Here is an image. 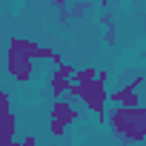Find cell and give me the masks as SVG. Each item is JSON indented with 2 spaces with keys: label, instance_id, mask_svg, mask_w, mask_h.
Listing matches in <instances>:
<instances>
[{
  "label": "cell",
  "instance_id": "obj_1",
  "mask_svg": "<svg viewBox=\"0 0 146 146\" xmlns=\"http://www.w3.org/2000/svg\"><path fill=\"white\" fill-rule=\"evenodd\" d=\"M9 49L23 52V54H26V57H32V60H52L54 66H57V63H63V60H60V54H57L54 49H49V46H37V43H32V40H26V37H12Z\"/></svg>",
  "mask_w": 146,
  "mask_h": 146
},
{
  "label": "cell",
  "instance_id": "obj_2",
  "mask_svg": "<svg viewBox=\"0 0 146 146\" xmlns=\"http://www.w3.org/2000/svg\"><path fill=\"white\" fill-rule=\"evenodd\" d=\"M49 117H52V135H63L72 120H78V109L72 106L69 100H54Z\"/></svg>",
  "mask_w": 146,
  "mask_h": 146
},
{
  "label": "cell",
  "instance_id": "obj_3",
  "mask_svg": "<svg viewBox=\"0 0 146 146\" xmlns=\"http://www.w3.org/2000/svg\"><path fill=\"white\" fill-rule=\"evenodd\" d=\"M32 57H26L23 52H15V49H9V57H6V69H9V75L15 78V80H20V83H29L32 80Z\"/></svg>",
  "mask_w": 146,
  "mask_h": 146
},
{
  "label": "cell",
  "instance_id": "obj_4",
  "mask_svg": "<svg viewBox=\"0 0 146 146\" xmlns=\"http://www.w3.org/2000/svg\"><path fill=\"white\" fill-rule=\"evenodd\" d=\"M49 89H52V98L54 100H63V95L72 89V80L69 78H60V75H52V86Z\"/></svg>",
  "mask_w": 146,
  "mask_h": 146
},
{
  "label": "cell",
  "instance_id": "obj_5",
  "mask_svg": "<svg viewBox=\"0 0 146 146\" xmlns=\"http://www.w3.org/2000/svg\"><path fill=\"white\" fill-rule=\"evenodd\" d=\"M98 75H100V72H95V69H89V66H86V69H78V72H75L72 83H80V86H83V83H92V80H98Z\"/></svg>",
  "mask_w": 146,
  "mask_h": 146
},
{
  "label": "cell",
  "instance_id": "obj_6",
  "mask_svg": "<svg viewBox=\"0 0 146 146\" xmlns=\"http://www.w3.org/2000/svg\"><path fill=\"white\" fill-rule=\"evenodd\" d=\"M92 9H95V3H92V0H78V3L69 9V17H83V15H89Z\"/></svg>",
  "mask_w": 146,
  "mask_h": 146
},
{
  "label": "cell",
  "instance_id": "obj_7",
  "mask_svg": "<svg viewBox=\"0 0 146 146\" xmlns=\"http://www.w3.org/2000/svg\"><path fill=\"white\" fill-rule=\"evenodd\" d=\"M75 72H78V69L72 66V63H57V66H54V75H60V78H69V80L75 78Z\"/></svg>",
  "mask_w": 146,
  "mask_h": 146
},
{
  "label": "cell",
  "instance_id": "obj_8",
  "mask_svg": "<svg viewBox=\"0 0 146 146\" xmlns=\"http://www.w3.org/2000/svg\"><path fill=\"white\" fill-rule=\"evenodd\" d=\"M100 23L106 26V43L112 46V43H115V23H112V17H109V15H100Z\"/></svg>",
  "mask_w": 146,
  "mask_h": 146
},
{
  "label": "cell",
  "instance_id": "obj_9",
  "mask_svg": "<svg viewBox=\"0 0 146 146\" xmlns=\"http://www.w3.org/2000/svg\"><path fill=\"white\" fill-rule=\"evenodd\" d=\"M0 146H20V143L15 140V135H12V132H6V129H0Z\"/></svg>",
  "mask_w": 146,
  "mask_h": 146
},
{
  "label": "cell",
  "instance_id": "obj_10",
  "mask_svg": "<svg viewBox=\"0 0 146 146\" xmlns=\"http://www.w3.org/2000/svg\"><path fill=\"white\" fill-rule=\"evenodd\" d=\"M6 109H12V106H9V95L0 92V112H6Z\"/></svg>",
  "mask_w": 146,
  "mask_h": 146
},
{
  "label": "cell",
  "instance_id": "obj_11",
  "mask_svg": "<svg viewBox=\"0 0 146 146\" xmlns=\"http://www.w3.org/2000/svg\"><path fill=\"white\" fill-rule=\"evenodd\" d=\"M20 146H37V137H26V140H23Z\"/></svg>",
  "mask_w": 146,
  "mask_h": 146
},
{
  "label": "cell",
  "instance_id": "obj_12",
  "mask_svg": "<svg viewBox=\"0 0 146 146\" xmlns=\"http://www.w3.org/2000/svg\"><path fill=\"white\" fill-rule=\"evenodd\" d=\"M52 3H54V6H60V9H63V6H66V0H52Z\"/></svg>",
  "mask_w": 146,
  "mask_h": 146
}]
</instances>
